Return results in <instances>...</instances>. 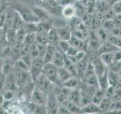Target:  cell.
<instances>
[{"label":"cell","instance_id":"cell-1","mask_svg":"<svg viewBox=\"0 0 121 114\" xmlns=\"http://www.w3.org/2000/svg\"><path fill=\"white\" fill-rule=\"evenodd\" d=\"M10 4L14 8V9L21 15L24 22L38 23L39 21L35 14L33 13L31 7H30V5H27V4L18 1L11 2Z\"/></svg>","mask_w":121,"mask_h":114},{"label":"cell","instance_id":"cell-2","mask_svg":"<svg viewBox=\"0 0 121 114\" xmlns=\"http://www.w3.org/2000/svg\"><path fill=\"white\" fill-rule=\"evenodd\" d=\"M43 74L52 82V85L55 86L61 85V83L58 78V67L55 66L54 64L52 62L45 64L43 68Z\"/></svg>","mask_w":121,"mask_h":114},{"label":"cell","instance_id":"cell-3","mask_svg":"<svg viewBox=\"0 0 121 114\" xmlns=\"http://www.w3.org/2000/svg\"><path fill=\"white\" fill-rule=\"evenodd\" d=\"M58 106H59V102L58 100V99H57L55 94V85H53L47 93L46 103H45L47 113H50V114L58 113Z\"/></svg>","mask_w":121,"mask_h":114},{"label":"cell","instance_id":"cell-4","mask_svg":"<svg viewBox=\"0 0 121 114\" xmlns=\"http://www.w3.org/2000/svg\"><path fill=\"white\" fill-rule=\"evenodd\" d=\"M39 5L43 7L48 12L56 17H61L62 7L56 0H40Z\"/></svg>","mask_w":121,"mask_h":114},{"label":"cell","instance_id":"cell-5","mask_svg":"<svg viewBox=\"0 0 121 114\" xmlns=\"http://www.w3.org/2000/svg\"><path fill=\"white\" fill-rule=\"evenodd\" d=\"M13 74L14 76L15 81H16L17 85L18 87V90L23 88L25 85H26L29 82L33 81L31 78V76L30 75V72L28 71H24L18 69V68H14Z\"/></svg>","mask_w":121,"mask_h":114},{"label":"cell","instance_id":"cell-6","mask_svg":"<svg viewBox=\"0 0 121 114\" xmlns=\"http://www.w3.org/2000/svg\"><path fill=\"white\" fill-rule=\"evenodd\" d=\"M44 65L45 63L43 59L41 58V57L38 56L36 58L33 59L32 63L30 65V67L29 68L30 75L31 76L33 81H34L40 74L43 73V68Z\"/></svg>","mask_w":121,"mask_h":114},{"label":"cell","instance_id":"cell-7","mask_svg":"<svg viewBox=\"0 0 121 114\" xmlns=\"http://www.w3.org/2000/svg\"><path fill=\"white\" fill-rule=\"evenodd\" d=\"M33 82L36 87H37L38 89L41 90L42 91H43V92L46 94L48 93L49 89L51 88V87L53 85L52 82L43 73L38 76L33 81Z\"/></svg>","mask_w":121,"mask_h":114},{"label":"cell","instance_id":"cell-8","mask_svg":"<svg viewBox=\"0 0 121 114\" xmlns=\"http://www.w3.org/2000/svg\"><path fill=\"white\" fill-rule=\"evenodd\" d=\"M46 97H47V94L42 91L41 90L38 89L37 87H34L33 90L31 95H30V100L37 104L40 105H45L46 103Z\"/></svg>","mask_w":121,"mask_h":114},{"label":"cell","instance_id":"cell-9","mask_svg":"<svg viewBox=\"0 0 121 114\" xmlns=\"http://www.w3.org/2000/svg\"><path fill=\"white\" fill-rule=\"evenodd\" d=\"M90 60L93 65L95 72L97 76L102 75L108 70V67L107 66V65L102 61L100 56H93Z\"/></svg>","mask_w":121,"mask_h":114},{"label":"cell","instance_id":"cell-10","mask_svg":"<svg viewBox=\"0 0 121 114\" xmlns=\"http://www.w3.org/2000/svg\"><path fill=\"white\" fill-rule=\"evenodd\" d=\"M70 89H68L64 86L59 85V86H55V94L59 104H62L63 102L67 100L68 95H69Z\"/></svg>","mask_w":121,"mask_h":114},{"label":"cell","instance_id":"cell-11","mask_svg":"<svg viewBox=\"0 0 121 114\" xmlns=\"http://www.w3.org/2000/svg\"><path fill=\"white\" fill-rule=\"evenodd\" d=\"M3 90H10L14 91L18 90V87L17 85L16 81H15L13 71L9 72V74L5 75V83H4Z\"/></svg>","mask_w":121,"mask_h":114},{"label":"cell","instance_id":"cell-12","mask_svg":"<svg viewBox=\"0 0 121 114\" xmlns=\"http://www.w3.org/2000/svg\"><path fill=\"white\" fill-rule=\"evenodd\" d=\"M30 7L33 11V13L35 14L36 18L39 19V21H44L47 20V19L51 18L50 14L45 10L43 7H42L41 5H30Z\"/></svg>","mask_w":121,"mask_h":114},{"label":"cell","instance_id":"cell-13","mask_svg":"<svg viewBox=\"0 0 121 114\" xmlns=\"http://www.w3.org/2000/svg\"><path fill=\"white\" fill-rule=\"evenodd\" d=\"M77 16V9L73 3L68 4L62 7L61 10V17L70 20L73 17Z\"/></svg>","mask_w":121,"mask_h":114},{"label":"cell","instance_id":"cell-14","mask_svg":"<svg viewBox=\"0 0 121 114\" xmlns=\"http://www.w3.org/2000/svg\"><path fill=\"white\" fill-rule=\"evenodd\" d=\"M52 28H54V26H53V20L52 18H49L44 21H40L37 23V31L36 32L48 33L49 30Z\"/></svg>","mask_w":121,"mask_h":114},{"label":"cell","instance_id":"cell-15","mask_svg":"<svg viewBox=\"0 0 121 114\" xmlns=\"http://www.w3.org/2000/svg\"><path fill=\"white\" fill-rule=\"evenodd\" d=\"M58 30L60 40L68 41L72 36V29L69 25H66L60 28H56Z\"/></svg>","mask_w":121,"mask_h":114},{"label":"cell","instance_id":"cell-16","mask_svg":"<svg viewBox=\"0 0 121 114\" xmlns=\"http://www.w3.org/2000/svg\"><path fill=\"white\" fill-rule=\"evenodd\" d=\"M120 49H118L117 47H115L111 41H109L108 40L104 41L103 43H102L100 47L98 49V53L99 55L102 54V53L104 52H115L117 50H119Z\"/></svg>","mask_w":121,"mask_h":114},{"label":"cell","instance_id":"cell-17","mask_svg":"<svg viewBox=\"0 0 121 114\" xmlns=\"http://www.w3.org/2000/svg\"><path fill=\"white\" fill-rule=\"evenodd\" d=\"M48 37V43L55 46L56 47H58L60 42V38L56 28H52L47 33Z\"/></svg>","mask_w":121,"mask_h":114},{"label":"cell","instance_id":"cell-18","mask_svg":"<svg viewBox=\"0 0 121 114\" xmlns=\"http://www.w3.org/2000/svg\"><path fill=\"white\" fill-rule=\"evenodd\" d=\"M89 61V58L88 56H86L84 59L79 61L77 63V77L79 78H83L84 74L86 69L87 65Z\"/></svg>","mask_w":121,"mask_h":114},{"label":"cell","instance_id":"cell-19","mask_svg":"<svg viewBox=\"0 0 121 114\" xmlns=\"http://www.w3.org/2000/svg\"><path fill=\"white\" fill-rule=\"evenodd\" d=\"M64 67L67 68L73 76L77 77V64L74 63L65 53H64Z\"/></svg>","mask_w":121,"mask_h":114},{"label":"cell","instance_id":"cell-20","mask_svg":"<svg viewBox=\"0 0 121 114\" xmlns=\"http://www.w3.org/2000/svg\"><path fill=\"white\" fill-rule=\"evenodd\" d=\"M64 53L60 50L58 48H57L56 51L55 52V55L51 61L52 64H54L55 66L58 68L64 66Z\"/></svg>","mask_w":121,"mask_h":114},{"label":"cell","instance_id":"cell-21","mask_svg":"<svg viewBox=\"0 0 121 114\" xmlns=\"http://www.w3.org/2000/svg\"><path fill=\"white\" fill-rule=\"evenodd\" d=\"M68 100L74 103L75 104L78 105L80 106V103H81V94H80V90L79 88H74L71 89L70 90L69 95H68ZM81 107V106H80Z\"/></svg>","mask_w":121,"mask_h":114},{"label":"cell","instance_id":"cell-22","mask_svg":"<svg viewBox=\"0 0 121 114\" xmlns=\"http://www.w3.org/2000/svg\"><path fill=\"white\" fill-rule=\"evenodd\" d=\"M108 81H109L110 86L116 87L117 85H119L121 82V76L117 72H115L108 68Z\"/></svg>","mask_w":121,"mask_h":114},{"label":"cell","instance_id":"cell-23","mask_svg":"<svg viewBox=\"0 0 121 114\" xmlns=\"http://www.w3.org/2000/svg\"><path fill=\"white\" fill-rule=\"evenodd\" d=\"M57 48H58V47H56L55 46L48 43L47 48H46V51H45V56L43 57V61H44L45 64L51 62L53 56H54V55H55V52L56 51Z\"/></svg>","mask_w":121,"mask_h":114},{"label":"cell","instance_id":"cell-24","mask_svg":"<svg viewBox=\"0 0 121 114\" xmlns=\"http://www.w3.org/2000/svg\"><path fill=\"white\" fill-rule=\"evenodd\" d=\"M14 62L15 61L12 58H11V57L5 58L4 62H3V66H2V73L7 75V74H9V72L12 71L14 67Z\"/></svg>","mask_w":121,"mask_h":114},{"label":"cell","instance_id":"cell-25","mask_svg":"<svg viewBox=\"0 0 121 114\" xmlns=\"http://www.w3.org/2000/svg\"><path fill=\"white\" fill-rule=\"evenodd\" d=\"M101 113V111L99 106L93 104L92 102L84 106H82L80 109V113Z\"/></svg>","mask_w":121,"mask_h":114},{"label":"cell","instance_id":"cell-26","mask_svg":"<svg viewBox=\"0 0 121 114\" xmlns=\"http://www.w3.org/2000/svg\"><path fill=\"white\" fill-rule=\"evenodd\" d=\"M98 87L102 90H105L110 86L109 81H108V70L102 75L98 76Z\"/></svg>","mask_w":121,"mask_h":114},{"label":"cell","instance_id":"cell-27","mask_svg":"<svg viewBox=\"0 0 121 114\" xmlns=\"http://www.w3.org/2000/svg\"><path fill=\"white\" fill-rule=\"evenodd\" d=\"M58 78L60 83H64V81H66L67 80H68L70 78H71L72 76H73L70 72L68 71L67 68H65L64 66L58 68Z\"/></svg>","mask_w":121,"mask_h":114},{"label":"cell","instance_id":"cell-28","mask_svg":"<svg viewBox=\"0 0 121 114\" xmlns=\"http://www.w3.org/2000/svg\"><path fill=\"white\" fill-rule=\"evenodd\" d=\"M79 78L77 76H72L71 78H70L68 80H67L66 81H64L62 83L61 85L64 86L65 87L68 89H74V88H77L79 85Z\"/></svg>","mask_w":121,"mask_h":114},{"label":"cell","instance_id":"cell-29","mask_svg":"<svg viewBox=\"0 0 121 114\" xmlns=\"http://www.w3.org/2000/svg\"><path fill=\"white\" fill-rule=\"evenodd\" d=\"M104 97H105L104 90H102V89L99 88V87H98V88L95 90V91L94 94H93L92 102L93 103V104L98 106L101 104V102L103 100Z\"/></svg>","mask_w":121,"mask_h":114},{"label":"cell","instance_id":"cell-30","mask_svg":"<svg viewBox=\"0 0 121 114\" xmlns=\"http://www.w3.org/2000/svg\"><path fill=\"white\" fill-rule=\"evenodd\" d=\"M5 35L6 40L9 44H13L15 42H17V30H14L13 28L9 29L5 31Z\"/></svg>","mask_w":121,"mask_h":114},{"label":"cell","instance_id":"cell-31","mask_svg":"<svg viewBox=\"0 0 121 114\" xmlns=\"http://www.w3.org/2000/svg\"><path fill=\"white\" fill-rule=\"evenodd\" d=\"M68 41H69L70 44L71 46H73V47L77 48L78 49H83V50H85L84 49L85 44H84V41L82 40V39L78 38V37H75L72 34L70 39Z\"/></svg>","mask_w":121,"mask_h":114},{"label":"cell","instance_id":"cell-32","mask_svg":"<svg viewBox=\"0 0 121 114\" xmlns=\"http://www.w3.org/2000/svg\"><path fill=\"white\" fill-rule=\"evenodd\" d=\"M24 21L23 20L21 16L16 11H15L14 20H13V24H12V28L14 30H18L23 28V26L24 24Z\"/></svg>","mask_w":121,"mask_h":114},{"label":"cell","instance_id":"cell-33","mask_svg":"<svg viewBox=\"0 0 121 114\" xmlns=\"http://www.w3.org/2000/svg\"><path fill=\"white\" fill-rule=\"evenodd\" d=\"M62 104H64L66 106V107L68 109V110L70 112V113H80L81 107L80 106H79L78 105L75 104L73 102L67 100L64 102H63Z\"/></svg>","mask_w":121,"mask_h":114},{"label":"cell","instance_id":"cell-34","mask_svg":"<svg viewBox=\"0 0 121 114\" xmlns=\"http://www.w3.org/2000/svg\"><path fill=\"white\" fill-rule=\"evenodd\" d=\"M113 52H104V53H102V54L99 55L102 61L107 65L108 67L109 66H111V65L113 62Z\"/></svg>","mask_w":121,"mask_h":114},{"label":"cell","instance_id":"cell-35","mask_svg":"<svg viewBox=\"0 0 121 114\" xmlns=\"http://www.w3.org/2000/svg\"><path fill=\"white\" fill-rule=\"evenodd\" d=\"M23 29L26 33H36L37 31V23L35 22H25Z\"/></svg>","mask_w":121,"mask_h":114},{"label":"cell","instance_id":"cell-36","mask_svg":"<svg viewBox=\"0 0 121 114\" xmlns=\"http://www.w3.org/2000/svg\"><path fill=\"white\" fill-rule=\"evenodd\" d=\"M84 81L86 84H87L88 85L90 86H93L95 87H98V76L96 75V74H93L91 75L88 77L85 78Z\"/></svg>","mask_w":121,"mask_h":114},{"label":"cell","instance_id":"cell-37","mask_svg":"<svg viewBox=\"0 0 121 114\" xmlns=\"http://www.w3.org/2000/svg\"><path fill=\"white\" fill-rule=\"evenodd\" d=\"M112 100L110 99L108 97H104V98L103 99V100L101 102V104L98 105L99 108L101 109V113H105V112H108L110 106H111Z\"/></svg>","mask_w":121,"mask_h":114},{"label":"cell","instance_id":"cell-38","mask_svg":"<svg viewBox=\"0 0 121 114\" xmlns=\"http://www.w3.org/2000/svg\"><path fill=\"white\" fill-rule=\"evenodd\" d=\"M1 94L5 101H11L16 95V91L10 90H2Z\"/></svg>","mask_w":121,"mask_h":114},{"label":"cell","instance_id":"cell-39","mask_svg":"<svg viewBox=\"0 0 121 114\" xmlns=\"http://www.w3.org/2000/svg\"><path fill=\"white\" fill-rule=\"evenodd\" d=\"M36 43L40 44H48L47 33L36 32Z\"/></svg>","mask_w":121,"mask_h":114},{"label":"cell","instance_id":"cell-40","mask_svg":"<svg viewBox=\"0 0 121 114\" xmlns=\"http://www.w3.org/2000/svg\"><path fill=\"white\" fill-rule=\"evenodd\" d=\"M35 43H36V33H26L23 43L26 45H32Z\"/></svg>","mask_w":121,"mask_h":114},{"label":"cell","instance_id":"cell-41","mask_svg":"<svg viewBox=\"0 0 121 114\" xmlns=\"http://www.w3.org/2000/svg\"><path fill=\"white\" fill-rule=\"evenodd\" d=\"M112 100H121V82L114 87Z\"/></svg>","mask_w":121,"mask_h":114},{"label":"cell","instance_id":"cell-42","mask_svg":"<svg viewBox=\"0 0 121 114\" xmlns=\"http://www.w3.org/2000/svg\"><path fill=\"white\" fill-rule=\"evenodd\" d=\"M108 40L111 41V43L115 46V47H117L118 49H121V37L111 35V37H109Z\"/></svg>","mask_w":121,"mask_h":114},{"label":"cell","instance_id":"cell-43","mask_svg":"<svg viewBox=\"0 0 121 114\" xmlns=\"http://www.w3.org/2000/svg\"><path fill=\"white\" fill-rule=\"evenodd\" d=\"M70 44L69 43V41H65V40H60L59 44L58 46V48L61 50L64 53H66L67 51L68 50V49L70 48Z\"/></svg>","mask_w":121,"mask_h":114},{"label":"cell","instance_id":"cell-44","mask_svg":"<svg viewBox=\"0 0 121 114\" xmlns=\"http://www.w3.org/2000/svg\"><path fill=\"white\" fill-rule=\"evenodd\" d=\"M93 74H95V69H94V67H93V65H92V62H91V60H89V62H88V65H87V67H86V69L85 71L83 79L86 77H88V76L91 75H93Z\"/></svg>","mask_w":121,"mask_h":114},{"label":"cell","instance_id":"cell-45","mask_svg":"<svg viewBox=\"0 0 121 114\" xmlns=\"http://www.w3.org/2000/svg\"><path fill=\"white\" fill-rule=\"evenodd\" d=\"M29 53L33 57V59L36 58V57L39 56V51H38V47H37V43H35L32 45L30 46V52Z\"/></svg>","mask_w":121,"mask_h":114},{"label":"cell","instance_id":"cell-46","mask_svg":"<svg viewBox=\"0 0 121 114\" xmlns=\"http://www.w3.org/2000/svg\"><path fill=\"white\" fill-rule=\"evenodd\" d=\"M113 11L116 15H121V0L114 2L112 6Z\"/></svg>","mask_w":121,"mask_h":114},{"label":"cell","instance_id":"cell-47","mask_svg":"<svg viewBox=\"0 0 121 114\" xmlns=\"http://www.w3.org/2000/svg\"><path fill=\"white\" fill-rule=\"evenodd\" d=\"M26 33L25 32V30L22 28L17 30V40L18 42H21V43H24V38L26 36Z\"/></svg>","mask_w":121,"mask_h":114},{"label":"cell","instance_id":"cell-48","mask_svg":"<svg viewBox=\"0 0 121 114\" xmlns=\"http://www.w3.org/2000/svg\"><path fill=\"white\" fill-rule=\"evenodd\" d=\"M47 45L48 44H40V43H37L38 51H39V56L41 57V58H43V57L45 56V51H46Z\"/></svg>","mask_w":121,"mask_h":114},{"label":"cell","instance_id":"cell-49","mask_svg":"<svg viewBox=\"0 0 121 114\" xmlns=\"http://www.w3.org/2000/svg\"><path fill=\"white\" fill-rule=\"evenodd\" d=\"M5 20H6V9L2 11V12H0V28L4 29V27H5Z\"/></svg>","mask_w":121,"mask_h":114},{"label":"cell","instance_id":"cell-50","mask_svg":"<svg viewBox=\"0 0 121 114\" xmlns=\"http://www.w3.org/2000/svg\"><path fill=\"white\" fill-rule=\"evenodd\" d=\"M86 56H87V53H86V52L85 50H83V49H79V50L77 52V54H76L75 58H76V59H77V62H78L79 61H80L82 59H84Z\"/></svg>","mask_w":121,"mask_h":114},{"label":"cell","instance_id":"cell-51","mask_svg":"<svg viewBox=\"0 0 121 114\" xmlns=\"http://www.w3.org/2000/svg\"><path fill=\"white\" fill-rule=\"evenodd\" d=\"M79 50V49H78L77 48H76V47H73V46L70 45V48L68 49V50L67 51V52L65 53V54L67 56H75Z\"/></svg>","mask_w":121,"mask_h":114},{"label":"cell","instance_id":"cell-52","mask_svg":"<svg viewBox=\"0 0 121 114\" xmlns=\"http://www.w3.org/2000/svg\"><path fill=\"white\" fill-rule=\"evenodd\" d=\"M58 113H60V114H69V113H70V112L69 111V110H68V109L64 104H59L58 109Z\"/></svg>","mask_w":121,"mask_h":114},{"label":"cell","instance_id":"cell-53","mask_svg":"<svg viewBox=\"0 0 121 114\" xmlns=\"http://www.w3.org/2000/svg\"><path fill=\"white\" fill-rule=\"evenodd\" d=\"M8 44V42L6 40V38H5V35L4 34L3 36L0 37V52L2 50V49L5 47V46Z\"/></svg>","mask_w":121,"mask_h":114},{"label":"cell","instance_id":"cell-54","mask_svg":"<svg viewBox=\"0 0 121 114\" xmlns=\"http://www.w3.org/2000/svg\"><path fill=\"white\" fill-rule=\"evenodd\" d=\"M5 79V75L2 73V71H0V92H2V90L4 88Z\"/></svg>","mask_w":121,"mask_h":114},{"label":"cell","instance_id":"cell-55","mask_svg":"<svg viewBox=\"0 0 121 114\" xmlns=\"http://www.w3.org/2000/svg\"><path fill=\"white\" fill-rule=\"evenodd\" d=\"M61 6H64L66 5H68V4H71L73 3V2L74 0H56Z\"/></svg>","mask_w":121,"mask_h":114},{"label":"cell","instance_id":"cell-56","mask_svg":"<svg viewBox=\"0 0 121 114\" xmlns=\"http://www.w3.org/2000/svg\"><path fill=\"white\" fill-rule=\"evenodd\" d=\"M4 99H3V97H2V95L1 94V92H0V106H1L2 105V104L4 103Z\"/></svg>","mask_w":121,"mask_h":114},{"label":"cell","instance_id":"cell-57","mask_svg":"<svg viewBox=\"0 0 121 114\" xmlns=\"http://www.w3.org/2000/svg\"><path fill=\"white\" fill-rule=\"evenodd\" d=\"M4 34H5V30H4V29H3V28H0V37L3 36Z\"/></svg>","mask_w":121,"mask_h":114},{"label":"cell","instance_id":"cell-58","mask_svg":"<svg viewBox=\"0 0 121 114\" xmlns=\"http://www.w3.org/2000/svg\"><path fill=\"white\" fill-rule=\"evenodd\" d=\"M74 1H77V2H79V1H81V0H74Z\"/></svg>","mask_w":121,"mask_h":114},{"label":"cell","instance_id":"cell-59","mask_svg":"<svg viewBox=\"0 0 121 114\" xmlns=\"http://www.w3.org/2000/svg\"><path fill=\"white\" fill-rule=\"evenodd\" d=\"M1 4H2V2H1V1H0V5H1Z\"/></svg>","mask_w":121,"mask_h":114}]
</instances>
